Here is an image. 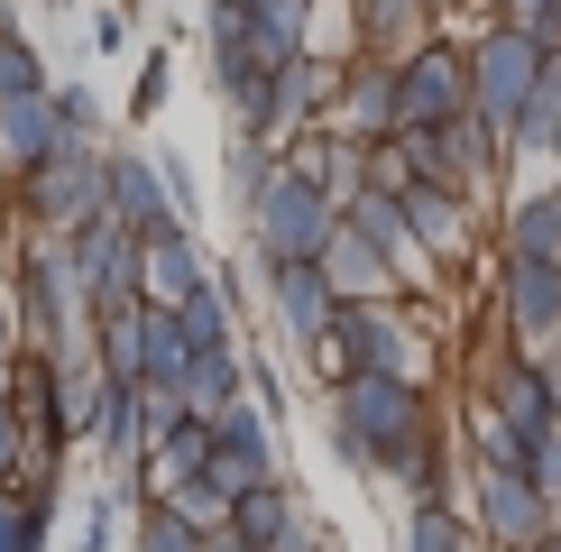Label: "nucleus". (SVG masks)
<instances>
[{
  "label": "nucleus",
  "instance_id": "obj_1",
  "mask_svg": "<svg viewBox=\"0 0 561 552\" xmlns=\"http://www.w3.org/2000/svg\"><path fill=\"white\" fill-rule=\"evenodd\" d=\"M442 424L424 378H396V368H359V378L332 387V451L350 470H387L396 451H414Z\"/></svg>",
  "mask_w": 561,
  "mask_h": 552
},
{
  "label": "nucleus",
  "instance_id": "obj_2",
  "mask_svg": "<svg viewBox=\"0 0 561 552\" xmlns=\"http://www.w3.org/2000/svg\"><path fill=\"white\" fill-rule=\"evenodd\" d=\"M341 230V194L322 184L304 157H276L267 194L249 203V240H259V267H286V258H322Z\"/></svg>",
  "mask_w": 561,
  "mask_h": 552
},
{
  "label": "nucleus",
  "instance_id": "obj_3",
  "mask_svg": "<svg viewBox=\"0 0 561 552\" xmlns=\"http://www.w3.org/2000/svg\"><path fill=\"white\" fill-rule=\"evenodd\" d=\"M19 203H28L37 230H83L111 212V148L102 138H65L56 157L19 166Z\"/></svg>",
  "mask_w": 561,
  "mask_h": 552
},
{
  "label": "nucleus",
  "instance_id": "obj_4",
  "mask_svg": "<svg viewBox=\"0 0 561 552\" xmlns=\"http://www.w3.org/2000/svg\"><path fill=\"white\" fill-rule=\"evenodd\" d=\"M534 83H543V46L516 19H479L470 28V111L516 138V111L534 102Z\"/></svg>",
  "mask_w": 561,
  "mask_h": 552
},
{
  "label": "nucleus",
  "instance_id": "obj_5",
  "mask_svg": "<svg viewBox=\"0 0 561 552\" xmlns=\"http://www.w3.org/2000/svg\"><path fill=\"white\" fill-rule=\"evenodd\" d=\"M470 111V37H424L396 56V129H451Z\"/></svg>",
  "mask_w": 561,
  "mask_h": 552
},
{
  "label": "nucleus",
  "instance_id": "obj_6",
  "mask_svg": "<svg viewBox=\"0 0 561 552\" xmlns=\"http://www.w3.org/2000/svg\"><path fill=\"white\" fill-rule=\"evenodd\" d=\"M313 359L332 368V387L359 378V368H396V378H414V322L396 313V295H378V304H341L332 341H322Z\"/></svg>",
  "mask_w": 561,
  "mask_h": 552
},
{
  "label": "nucleus",
  "instance_id": "obj_7",
  "mask_svg": "<svg viewBox=\"0 0 561 552\" xmlns=\"http://www.w3.org/2000/svg\"><path fill=\"white\" fill-rule=\"evenodd\" d=\"M75 267H83V304L92 322L102 313H121V304H148V240H138L129 221H83L75 230Z\"/></svg>",
  "mask_w": 561,
  "mask_h": 552
},
{
  "label": "nucleus",
  "instance_id": "obj_8",
  "mask_svg": "<svg viewBox=\"0 0 561 552\" xmlns=\"http://www.w3.org/2000/svg\"><path fill=\"white\" fill-rule=\"evenodd\" d=\"M479 534L497 552H534L552 534V497L534 488V470H516V460H479Z\"/></svg>",
  "mask_w": 561,
  "mask_h": 552
},
{
  "label": "nucleus",
  "instance_id": "obj_9",
  "mask_svg": "<svg viewBox=\"0 0 561 552\" xmlns=\"http://www.w3.org/2000/svg\"><path fill=\"white\" fill-rule=\"evenodd\" d=\"M497 322L516 350L561 341V258H497Z\"/></svg>",
  "mask_w": 561,
  "mask_h": 552
},
{
  "label": "nucleus",
  "instance_id": "obj_10",
  "mask_svg": "<svg viewBox=\"0 0 561 552\" xmlns=\"http://www.w3.org/2000/svg\"><path fill=\"white\" fill-rule=\"evenodd\" d=\"M267 276V304H276V332L295 341V350H322L341 322V295L332 276H322V258H286V267H259Z\"/></svg>",
  "mask_w": 561,
  "mask_h": 552
},
{
  "label": "nucleus",
  "instance_id": "obj_11",
  "mask_svg": "<svg viewBox=\"0 0 561 552\" xmlns=\"http://www.w3.org/2000/svg\"><path fill=\"white\" fill-rule=\"evenodd\" d=\"M111 221H129L138 240H157V230H194L175 212V184L157 157H138V148H111Z\"/></svg>",
  "mask_w": 561,
  "mask_h": 552
},
{
  "label": "nucleus",
  "instance_id": "obj_12",
  "mask_svg": "<svg viewBox=\"0 0 561 552\" xmlns=\"http://www.w3.org/2000/svg\"><path fill=\"white\" fill-rule=\"evenodd\" d=\"M396 203H405V221H414V240H424L433 267L460 258V249H470V230H479V221H470V203H479L470 184H433V175H424V184H405Z\"/></svg>",
  "mask_w": 561,
  "mask_h": 552
},
{
  "label": "nucleus",
  "instance_id": "obj_13",
  "mask_svg": "<svg viewBox=\"0 0 561 552\" xmlns=\"http://www.w3.org/2000/svg\"><path fill=\"white\" fill-rule=\"evenodd\" d=\"M332 129L350 138H396V56H350V74H341V102H332Z\"/></svg>",
  "mask_w": 561,
  "mask_h": 552
},
{
  "label": "nucleus",
  "instance_id": "obj_14",
  "mask_svg": "<svg viewBox=\"0 0 561 552\" xmlns=\"http://www.w3.org/2000/svg\"><path fill=\"white\" fill-rule=\"evenodd\" d=\"M322 276H332V295H341V304H378V295H396V286H405V276L387 267V249L368 240V230L350 221V212H341V230H332V249H322Z\"/></svg>",
  "mask_w": 561,
  "mask_h": 552
},
{
  "label": "nucleus",
  "instance_id": "obj_15",
  "mask_svg": "<svg viewBox=\"0 0 561 552\" xmlns=\"http://www.w3.org/2000/svg\"><path fill=\"white\" fill-rule=\"evenodd\" d=\"M433 10H442V0H350L368 56H414V46L433 37Z\"/></svg>",
  "mask_w": 561,
  "mask_h": 552
},
{
  "label": "nucleus",
  "instance_id": "obj_16",
  "mask_svg": "<svg viewBox=\"0 0 561 552\" xmlns=\"http://www.w3.org/2000/svg\"><path fill=\"white\" fill-rule=\"evenodd\" d=\"M65 148V111H56V83L28 92V102H0V157L10 166H37V157Z\"/></svg>",
  "mask_w": 561,
  "mask_h": 552
},
{
  "label": "nucleus",
  "instance_id": "obj_17",
  "mask_svg": "<svg viewBox=\"0 0 561 552\" xmlns=\"http://www.w3.org/2000/svg\"><path fill=\"white\" fill-rule=\"evenodd\" d=\"M203 286H213L203 240H194V230H157V240H148V304H194Z\"/></svg>",
  "mask_w": 561,
  "mask_h": 552
},
{
  "label": "nucleus",
  "instance_id": "obj_18",
  "mask_svg": "<svg viewBox=\"0 0 561 552\" xmlns=\"http://www.w3.org/2000/svg\"><path fill=\"white\" fill-rule=\"evenodd\" d=\"M506 258H561V184H525L506 203Z\"/></svg>",
  "mask_w": 561,
  "mask_h": 552
},
{
  "label": "nucleus",
  "instance_id": "obj_19",
  "mask_svg": "<svg viewBox=\"0 0 561 552\" xmlns=\"http://www.w3.org/2000/svg\"><path fill=\"white\" fill-rule=\"evenodd\" d=\"M184 405H194V414H230V405H249V359H240V341H221V350H194V368H184Z\"/></svg>",
  "mask_w": 561,
  "mask_h": 552
},
{
  "label": "nucleus",
  "instance_id": "obj_20",
  "mask_svg": "<svg viewBox=\"0 0 561 552\" xmlns=\"http://www.w3.org/2000/svg\"><path fill=\"white\" fill-rule=\"evenodd\" d=\"M286 525H304V506H295L286 479H259L249 497H230V534H240V543H259V552H267Z\"/></svg>",
  "mask_w": 561,
  "mask_h": 552
},
{
  "label": "nucleus",
  "instance_id": "obj_21",
  "mask_svg": "<svg viewBox=\"0 0 561 552\" xmlns=\"http://www.w3.org/2000/svg\"><path fill=\"white\" fill-rule=\"evenodd\" d=\"M175 313H184V341H194V350H221V341L240 332V304H230V286H221V276L194 295V304H175Z\"/></svg>",
  "mask_w": 561,
  "mask_h": 552
},
{
  "label": "nucleus",
  "instance_id": "obj_22",
  "mask_svg": "<svg viewBox=\"0 0 561 552\" xmlns=\"http://www.w3.org/2000/svg\"><path fill=\"white\" fill-rule=\"evenodd\" d=\"M0 552H46V488H0Z\"/></svg>",
  "mask_w": 561,
  "mask_h": 552
},
{
  "label": "nucleus",
  "instance_id": "obj_23",
  "mask_svg": "<svg viewBox=\"0 0 561 552\" xmlns=\"http://www.w3.org/2000/svg\"><path fill=\"white\" fill-rule=\"evenodd\" d=\"M405 552H470V525H460V516H451V506H442V497H414Z\"/></svg>",
  "mask_w": 561,
  "mask_h": 552
},
{
  "label": "nucleus",
  "instance_id": "obj_24",
  "mask_svg": "<svg viewBox=\"0 0 561 552\" xmlns=\"http://www.w3.org/2000/svg\"><path fill=\"white\" fill-rule=\"evenodd\" d=\"M46 83H56V74H46V56L10 28V37H0V102H28V92H46Z\"/></svg>",
  "mask_w": 561,
  "mask_h": 552
},
{
  "label": "nucleus",
  "instance_id": "obj_25",
  "mask_svg": "<svg viewBox=\"0 0 561 552\" xmlns=\"http://www.w3.org/2000/svg\"><path fill=\"white\" fill-rule=\"evenodd\" d=\"M167 83H175V56L148 46V65H138V83H129V120H157V111H167Z\"/></svg>",
  "mask_w": 561,
  "mask_h": 552
},
{
  "label": "nucleus",
  "instance_id": "obj_26",
  "mask_svg": "<svg viewBox=\"0 0 561 552\" xmlns=\"http://www.w3.org/2000/svg\"><path fill=\"white\" fill-rule=\"evenodd\" d=\"M56 111H65V138H102V102L83 83H56Z\"/></svg>",
  "mask_w": 561,
  "mask_h": 552
},
{
  "label": "nucleus",
  "instance_id": "obj_27",
  "mask_svg": "<svg viewBox=\"0 0 561 552\" xmlns=\"http://www.w3.org/2000/svg\"><path fill=\"white\" fill-rule=\"evenodd\" d=\"M525 470H534V488H543V497H561V424L543 433V442H534V460H525Z\"/></svg>",
  "mask_w": 561,
  "mask_h": 552
},
{
  "label": "nucleus",
  "instance_id": "obj_28",
  "mask_svg": "<svg viewBox=\"0 0 561 552\" xmlns=\"http://www.w3.org/2000/svg\"><path fill=\"white\" fill-rule=\"evenodd\" d=\"M92 46H102V56H121V46H129V10H121V0H102V19H92Z\"/></svg>",
  "mask_w": 561,
  "mask_h": 552
},
{
  "label": "nucleus",
  "instance_id": "obj_29",
  "mask_svg": "<svg viewBox=\"0 0 561 552\" xmlns=\"http://www.w3.org/2000/svg\"><path fill=\"white\" fill-rule=\"evenodd\" d=\"M83 552H111V506H92V516H83Z\"/></svg>",
  "mask_w": 561,
  "mask_h": 552
},
{
  "label": "nucleus",
  "instance_id": "obj_30",
  "mask_svg": "<svg viewBox=\"0 0 561 552\" xmlns=\"http://www.w3.org/2000/svg\"><path fill=\"white\" fill-rule=\"evenodd\" d=\"M267 552H322V543H313V525H286V534H276Z\"/></svg>",
  "mask_w": 561,
  "mask_h": 552
},
{
  "label": "nucleus",
  "instance_id": "obj_31",
  "mask_svg": "<svg viewBox=\"0 0 561 552\" xmlns=\"http://www.w3.org/2000/svg\"><path fill=\"white\" fill-rule=\"evenodd\" d=\"M10 332H19V313H10V295H0V368H10Z\"/></svg>",
  "mask_w": 561,
  "mask_h": 552
},
{
  "label": "nucleus",
  "instance_id": "obj_32",
  "mask_svg": "<svg viewBox=\"0 0 561 552\" xmlns=\"http://www.w3.org/2000/svg\"><path fill=\"white\" fill-rule=\"evenodd\" d=\"M543 378H552V405H561V341H552V350H543Z\"/></svg>",
  "mask_w": 561,
  "mask_h": 552
},
{
  "label": "nucleus",
  "instance_id": "obj_33",
  "mask_svg": "<svg viewBox=\"0 0 561 552\" xmlns=\"http://www.w3.org/2000/svg\"><path fill=\"white\" fill-rule=\"evenodd\" d=\"M543 74H552V83H561V56H543Z\"/></svg>",
  "mask_w": 561,
  "mask_h": 552
},
{
  "label": "nucleus",
  "instance_id": "obj_34",
  "mask_svg": "<svg viewBox=\"0 0 561 552\" xmlns=\"http://www.w3.org/2000/svg\"><path fill=\"white\" fill-rule=\"evenodd\" d=\"M0 37H10V0H0Z\"/></svg>",
  "mask_w": 561,
  "mask_h": 552
},
{
  "label": "nucleus",
  "instance_id": "obj_35",
  "mask_svg": "<svg viewBox=\"0 0 561 552\" xmlns=\"http://www.w3.org/2000/svg\"><path fill=\"white\" fill-rule=\"evenodd\" d=\"M552 534H561V497H552Z\"/></svg>",
  "mask_w": 561,
  "mask_h": 552
},
{
  "label": "nucleus",
  "instance_id": "obj_36",
  "mask_svg": "<svg viewBox=\"0 0 561 552\" xmlns=\"http://www.w3.org/2000/svg\"><path fill=\"white\" fill-rule=\"evenodd\" d=\"M552 166H561V148H552Z\"/></svg>",
  "mask_w": 561,
  "mask_h": 552
},
{
  "label": "nucleus",
  "instance_id": "obj_37",
  "mask_svg": "<svg viewBox=\"0 0 561 552\" xmlns=\"http://www.w3.org/2000/svg\"><path fill=\"white\" fill-rule=\"evenodd\" d=\"M56 10H65V0H56Z\"/></svg>",
  "mask_w": 561,
  "mask_h": 552
}]
</instances>
